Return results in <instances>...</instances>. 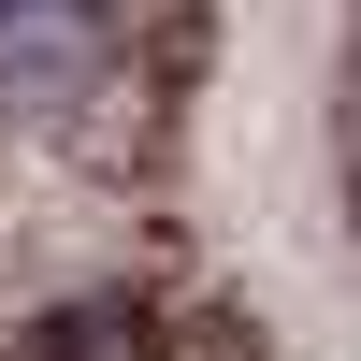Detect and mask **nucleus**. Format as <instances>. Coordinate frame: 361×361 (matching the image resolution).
I'll list each match as a JSON object with an SVG mask.
<instances>
[{
	"label": "nucleus",
	"mask_w": 361,
	"mask_h": 361,
	"mask_svg": "<svg viewBox=\"0 0 361 361\" xmlns=\"http://www.w3.org/2000/svg\"><path fill=\"white\" fill-rule=\"evenodd\" d=\"M130 29L116 0H0V130H73L116 102Z\"/></svg>",
	"instance_id": "1"
}]
</instances>
